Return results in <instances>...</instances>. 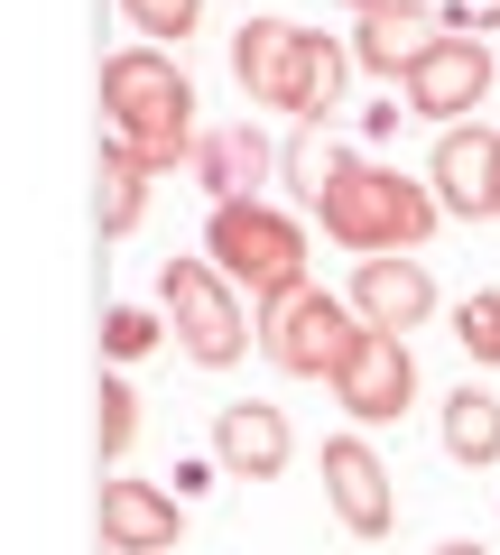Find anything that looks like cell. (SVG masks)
<instances>
[{"instance_id":"cell-1","label":"cell","mask_w":500,"mask_h":555,"mask_svg":"<svg viewBox=\"0 0 500 555\" xmlns=\"http://www.w3.org/2000/svg\"><path fill=\"white\" fill-rule=\"evenodd\" d=\"M343 75H352V47L343 38H324V28H297V20H251L232 38V83L260 112H279V120H334V102H343Z\"/></svg>"},{"instance_id":"cell-2","label":"cell","mask_w":500,"mask_h":555,"mask_svg":"<svg viewBox=\"0 0 500 555\" xmlns=\"http://www.w3.org/2000/svg\"><path fill=\"white\" fill-rule=\"evenodd\" d=\"M316 222H324V241L381 259V250H426L436 222H445V204H436V185L399 177V167H361V158H352V167L334 177V195L316 204Z\"/></svg>"},{"instance_id":"cell-3","label":"cell","mask_w":500,"mask_h":555,"mask_svg":"<svg viewBox=\"0 0 500 555\" xmlns=\"http://www.w3.org/2000/svg\"><path fill=\"white\" fill-rule=\"evenodd\" d=\"M204 259H214L232 287H251L260 306H279V297L306 287V232L287 214H269V204H214V222H204Z\"/></svg>"},{"instance_id":"cell-4","label":"cell","mask_w":500,"mask_h":555,"mask_svg":"<svg viewBox=\"0 0 500 555\" xmlns=\"http://www.w3.org/2000/svg\"><path fill=\"white\" fill-rule=\"evenodd\" d=\"M158 315L177 324V352L204 361V371H232L251 352V306H241V287L214 259H167L158 269Z\"/></svg>"},{"instance_id":"cell-5","label":"cell","mask_w":500,"mask_h":555,"mask_svg":"<svg viewBox=\"0 0 500 555\" xmlns=\"http://www.w3.org/2000/svg\"><path fill=\"white\" fill-rule=\"evenodd\" d=\"M361 334L371 324L352 315V297H324V287H297V297L260 306V352L287 379H343V361L361 352Z\"/></svg>"},{"instance_id":"cell-6","label":"cell","mask_w":500,"mask_h":555,"mask_svg":"<svg viewBox=\"0 0 500 555\" xmlns=\"http://www.w3.org/2000/svg\"><path fill=\"white\" fill-rule=\"evenodd\" d=\"M102 112H112V130H195V83L158 47H120V56H102Z\"/></svg>"},{"instance_id":"cell-7","label":"cell","mask_w":500,"mask_h":555,"mask_svg":"<svg viewBox=\"0 0 500 555\" xmlns=\"http://www.w3.org/2000/svg\"><path fill=\"white\" fill-rule=\"evenodd\" d=\"M399 93H408V112H418V120H473V102L500 93V65H491V47H482L473 28H445V38L408 65Z\"/></svg>"},{"instance_id":"cell-8","label":"cell","mask_w":500,"mask_h":555,"mask_svg":"<svg viewBox=\"0 0 500 555\" xmlns=\"http://www.w3.org/2000/svg\"><path fill=\"white\" fill-rule=\"evenodd\" d=\"M334 398H343V416H352V426H399L408 398H418V361H408V334H361V352L343 361Z\"/></svg>"},{"instance_id":"cell-9","label":"cell","mask_w":500,"mask_h":555,"mask_svg":"<svg viewBox=\"0 0 500 555\" xmlns=\"http://www.w3.org/2000/svg\"><path fill=\"white\" fill-rule=\"evenodd\" d=\"M324 500H334L343 537H361V546L399 528V491H389V463L371 454L361 436H334V444H324Z\"/></svg>"},{"instance_id":"cell-10","label":"cell","mask_w":500,"mask_h":555,"mask_svg":"<svg viewBox=\"0 0 500 555\" xmlns=\"http://www.w3.org/2000/svg\"><path fill=\"white\" fill-rule=\"evenodd\" d=\"M352 315L371 324V334H418L426 315H436V278L418 269V250H381L352 269Z\"/></svg>"},{"instance_id":"cell-11","label":"cell","mask_w":500,"mask_h":555,"mask_svg":"<svg viewBox=\"0 0 500 555\" xmlns=\"http://www.w3.org/2000/svg\"><path fill=\"white\" fill-rule=\"evenodd\" d=\"M177 537H185V509L158 481H130V473L102 481V546L112 555H177Z\"/></svg>"},{"instance_id":"cell-12","label":"cell","mask_w":500,"mask_h":555,"mask_svg":"<svg viewBox=\"0 0 500 555\" xmlns=\"http://www.w3.org/2000/svg\"><path fill=\"white\" fill-rule=\"evenodd\" d=\"M352 10H361V28H352V65H371V75H389V83H408V65H418L426 47L445 38L426 0H352Z\"/></svg>"},{"instance_id":"cell-13","label":"cell","mask_w":500,"mask_h":555,"mask_svg":"<svg viewBox=\"0 0 500 555\" xmlns=\"http://www.w3.org/2000/svg\"><path fill=\"white\" fill-rule=\"evenodd\" d=\"M426 185H436V204H445V214H463V222L500 214V130H445Z\"/></svg>"},{"instance_id":"cell-14","label":"cell","mask_w":500,"mask_h":555,"mask_svg":"<svg viewBox=\"0 0 500 555\" xmlns=\"http://www.w3.org/2000/svg\"><path fill=\"white\" fill-rule=\"evenodd\" d=\"M287 454H297V436H287V416L269 408V398H232V408L214 416V463L241 481H279Z\"/></svg>"},{"instance_id":"cell-15","label":"cell","mask_w":500,"mask_h":555,"mask_svg":"<svg viewBox=\"0 0 500 555\" xmlns=\"http://www.w3.org/2000/svg\"><path fill=\"white\" fill-rule=\"evenodd\" d=\"M195 177H204V195L214 204H260V185H269V139L241 120V130H204L195 139Z\"/></svg>"},{"instance_id":"cell-16","label":"cell","mask_w":500,"mask_h":555,"mask_svg":"<svg viewBox=\"0 0 500 555\" xmlns=\"http://www.w3.org/2000/svg\"><path fill=\"white\" fill-rule=\"evenodd\" d=\"M445 454H454L463 473H491L500 463V398L491 389H454L445 398Z\"/></svg>"},{"instance_id":"cell-17","label":"cell","mask_w":500,"mask_h":555,"mask_svg":"<svg viewBox=\"0 0 500 555\" xmlns=\"http://www.w3.org/2000/svg\"><path fill=\"white\" fill-rule=\"evenodd\" d=\"M93 222H102V241H130L149 222V177L120 149H102V177H93Z\"/></svg>"},{"instance_id":"cell-18","label":"cell","mask_w":500,"mask_h":555,"mask_svg":"<svg viewBox=\"0 0 500 555\" xmlns=\"http://www.w3.org/2000/svg\"><path fill=\"white\" fill-rule=\"evenodd\" d=\"M343 167H352V149H343V139L324 130V120H306V130L287 139V195H297V204H324Z\"/></svg>"},{"instance_id":"cell-19","label":"cell","mask_w":500,"mask_h":555,"mask_svg":"<svg viewBox=\"0 0 500 555\" xmlns=\"http://www.w3.org/2000/svg\"><path fill=\"white\" fill-rule=\"evenodd\" d=\"M120 20L140 28V38H158V47H185L204 28V0H120Z\"/></svg>"},{"instance_id":"cell-20","label":"cell","mask_w":500,"mask_h":555,"mask_svg":"<svg viewBox=\"0 0 500 555\" xmlns=\"http://www.w3.org/2000/svg\"><path fill=\"white\" fill-rule=\"evenodd\" d=\"M93 436H102V463L130 454V436H140V398H130V379H102V408H93Z\"/></svg>"},{"instance_id":"cell-21","label":"cell","mask_w":500,"mask_h":555,"mask_svg":"<svg viewBox=\"0 0 500 555\" xmlns=\"http://www.w3.org/2000/svg\"><path fill=\"white\" fill-rule=\"evenodd\" d=\"M102 352H112V361L158 352V315H149V306H112V315H102Z\"/></svg>"},{"instance_id":"cell-22","label":"cell","mask_w":500,"mask_h":555,"mask_svg":"<svg viewBox=\"0 0 500 555\" xmlns=\"http://www.w3.org/2000/svg\"><path fill=\"white\" fill-rule=\"evenodd\" d=\"M454 334H463V352H473V361H491V371H500V297H491V287L454 315Z\"/></svg>"},{"instance_id":"cell-23","label":"cell","mask_w":500,"mask_h":555,"mask_svg":"<svg viewBox=\"0 0 500 555\" xmlns=\"http://www.w3.org/2000/svg\"><path fill=\"white\" fill-rule=\"evenodd\" d=\"M454 28H473V38H482V28H500V0H463V10H454Z\"/></svg>"},{"instance_id":"cell-24","label":"cell","mask_w":500,"mask_h":555,"mask_svg":"<svg viewBox=\"0 0 500 555\" xmlns=\"http://www.w3.org/2000/svg\"><path fill=\"white\" fill-rule=\"evenodd\" d=\"M436 555H482V537H445V546Z\"/></svg>"}]
</instances>
